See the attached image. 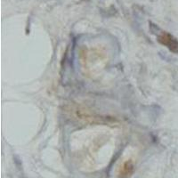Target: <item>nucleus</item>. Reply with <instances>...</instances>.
Here are the masks:
<instances>
[{
	"instance_id": "nucleus-1",
	"label": "nucleus",
	"mask_w": 178,
	"mask_h": 178,
	"mask_svg": "<svg viewBox=\"0 0 178 178\" xmlns=\"http://www.w3.org/2000/svg\"><path fill=\"white\" fill-rule=\"evenodd\" d=\"M159 41L168 46L170 50L174 53H178V41L174 38L171 35L168 34V33H161V35L159 36Z\"/></svg>"
}]
</instances>
